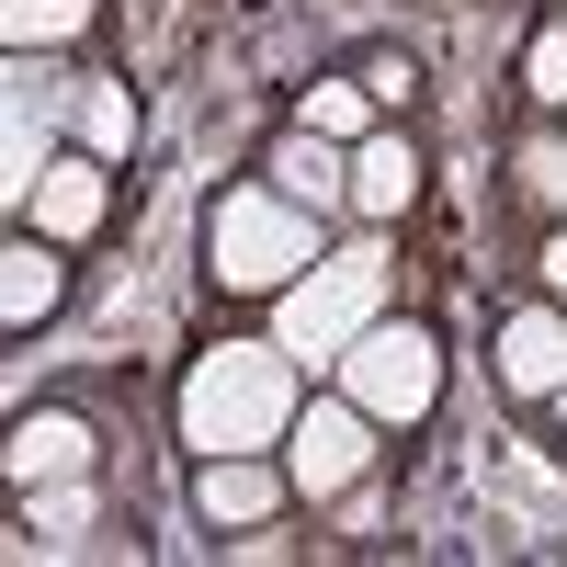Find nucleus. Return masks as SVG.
I'll return each mask as SVG.
<instances>
[{
	"label": "nucleus",
	"mask_w": 567,
	"mask_h": 567,
	"mask_svg": "<svg viewBox=\"0 0 567 567\" xmlns=\"http://www.w3.org/2000/svg\"><path fill=\"white\" fill-rule=\"evenodd\" d=\"M307 352L284 341H216L194 374H182V398H171V420H182V454H284V432H296V409H307Z\"/></svg>",
	"instance_id": "nucleus-1"
},
{
	"label": "nucleus",
	"mask_w": 567,
	"mask_h": 567,
	"mask_svg": "<svg viewBox=\"0 0 567 567\" xmlns=\"http://www.w3.org/2000/svg\"><path fill=\"white\" fill-rule=\"evenodd\" d=\"M318 261H329V216H318V205H296L272 171L227 182V194L205 205V284H216V296H239V307L296 296Z\"/></svg>",
	"instance_id": "nucleus-2"
},
{
	"label": "nucleus",
	"mask_w": 567,
	"mask_h": 567,
	"mask_svg": "<svg viewBox=\"0 0 567 567\" xmlns=\"http://www.w3.org/2000/svg\"><path fill=\"white\" fill-rule=\"evenodd\" d=\"M329 386L363 398L386 432H420L443 409V329L432 318H363L341 341V363H329Z\"/></svg>",
	"instance_id": "nucleus-3"
},
{
	"label": "nucleus",
	"mask_w": 567,
	"mask_h": 567,
	"mask_svg": "<svg viewBox=\"0 0 567 567\" xmlns=\"http://www.w3.org/2000/svg\"><path fill=\"white\" fill-rule=\"evenodd\" d=\"M374 454H386V420L363 398H341V386H318L296 409V432H284V477H296V499L318 511V499H352L374 477Z\"/></svg>",
	"instance_id": "nucleus-4"
},
{
	"label": "nucleus",
	"mask_w": 567,
	"mask_h": 567,
	"mask_svg": "<svg viewBox=\"0 0 567 567\" xmlns=\"http://www.w3.org/2000/svg\"><path fill=\"white\" fill-rule=\"evenodd\" d=\"M488 374H499V398L511 409H545L556 386H567V296H534L523 307H499V329H488Z\"/></svg>",
	"instance_id": "nucleus-5"
},
{
	"label": "nucleus",
	"mask_w": 567,
	"mask_h": 567,
	"mask_svg": "<svg viewBox=\"0 0 567 567\" xmlns=\"http://www.w3.org/2000/svg\"><path fill=\"white\" fill-rule=\"evenodd\" d=\"M12 216H34L45 239L91 250V239L114 227V159H103V148H80V136H69V148H58V159H45V171L23 182V205H12Z\"/></svg>",
	"instance_id": "nucleus-6"
},
{
	"label": "nucleus",
	"mask_w": 567,
	"mask_h": 567,
	"mask_svg": "<svg viewBox=\"0 0 567 567\" xmlns=\"http://www.w3.org/2000/svg\"><path fill=\"white\" fill-rule=\"evenodd\" d=\"M284 511H296L284 454H194V523L205 534H261Z\"/></svg>",
	"instance_id": "nucleus-7"
},
{
	"label": "nucleus",
	"mask_w": 567,
	"mask_h": 567,
	"mask_svg": "<svg viewBox=\"0 0 567 567\" xmlns=\"http://www.w3.org/2000/svg\"><path fill=\"white\" fill-rule=\"evenodd\" d=\"M432 182V148L409 136V114H386L374 136H352V227H398Z\"/></svg>",
	"instance_id": "nucleus-8"
},
{
	"label": "nucleus",
	"mask_w": 567,
	"mask_h": 567,
	"mask_svg": "<svg viewBox=\"0 0 567 567\" xmlns=\"http://www.w3.org/2000/svg\"><path fill=\"white\" fill-rule=\"evenodd\" d=\"M58 307H69V239H45L34 216H12V239H0V329L34 341Z\"/></svg>",
	"instance_id": "nucleus-9"
},
{
	"label": "nucleus",
	"mask_w": 567,
	"mask_h": 567,
	"mask_svg": "<svg viewBox=\"0 0 567 567\" xmlns=\"http://www.w3.org/2000/svg\"><path fill=\"white\" fill-rule=\"evenodd\" d=\"M261 171H272L296 205H318V216H352V148H341V136H318V125H296V114H284V125L261 136Z\"/></svg>",
	"instance_id": "nucleus-10"
},
{
	"label": "nucleus",
	"mask_w": 567,
	"mask_h": 567,
	"mask_svg": "<svg viewBox=\"0 0 567 567\" xmlns=\"http://www.w3.org/2000/svg\"><path fill=\"white\" fill-rule=\"evenodd\" d=\"M0 465H12V488H45V477H91L103 465V443H91L80 409H12V443H0Z\"/></svg>",
	"instance_id": "nucleus-11"
},
{
	"label": "nucleus",
	"mask_w": 567,
	"mask_h": 567,
	"mask_svg": "<svg viewBox=\"0 0 567 567\" xmlns=\"http://www.w3.org/2000/svg\"><path fill=\"white\" fill-rule=\"evenodd\" d=\"M69 136L80 148H103L114 171L136 159V136H148V114H136V91L125 80H69Z\"/></svg>",
	"instance_id": "nucleus-12"
},
{
	"label": "nucleus",
	"mask_w": 567,
	"mask_h": 567,
	"mask_svg": "<svg viewBox=\"0 0 567 567\" xmlns=\"http://www.w3.org/2000/svg\"><path fill=\"white\" fill-rule=\"evenodd\" d=\"M91 23H103V0H0V45H12V58H58Z\"/></svg>",
	"instance_id": "nucleus-13"
},
{
	"label": "nucleus",
	"mask_w": 567,
	"mask_h": 567,
	"mask_svg": "<svg viewBox=\"0 0 567 567\" xmlns=\"http://www.w3.org/2000/svg\"><path fill=\"white\" fill-rule=\"evenodd\" d=\"M296 125H318V136H341V148H352V136L386 125V103H374L352 69H329V80H307V91H296Z\"/></svg>",
	"instance_id": "nucleus-14"
},
{
	"label": "nucleus",
	"mask_w": 567,
	"mask_h": 567,
	"mask_svg": "<svg viewBox=\"0 0 567 567\" xmlns=\"http://www.w3.org/2000/svg\"><path fill=\"white\" fill-rule=\"evenodd\" d=\"M523 91H534V114H567V12L523 34Z\"/></svg>",
	"instance_id": "nucleus-15"
},
{
	"label": "nucleus",
	"mask_w": 567,
	"mask_h": 567,
	"mask_svg": "<svg viewBox=\"0 0 567 567\" xmlns=\"http://www.w3.org/2000/svg\"><path fill=\"white\" fill-rule=\"evenodd\" d=\"M23 523H34L45 545H69V534L91 523V477H45V488H23Z\"/></svg>",
	"instance_id": "nucleus-16"
},
{
	"label": "nucleus",
	"mask_w": 567,
	"mask_h": 567,
	"mask_svg": "<svg viewBox=\"0 0 567 567\" xmlns=\"http://www.w3.org/2000/svg\"><path fill=\"white\" fill-rule=\"evenodd\" d=\"M352 80H363L386 114H409V103H420V58H409V45H363V58H352Z\"/></svg>",
	"instance_id": "nucleus-17"
},
{
	"label": "nucleus",
	"mask_w": 567,
	"mask_h": 567,
	"mask_svg": "<svg viewBox=\"0 0 567 567\" xmlns=\"http://www.w3.org/2000/svg\"><path fill=\"white\" fill-rule=\"evenodd\" d=\"M523 182H534L545 205H567V125H556V136H534V148H523Z\"/></svg>",
	"instance_id": "nucleus-18"
},
{
	"label": "nucleus",
	"mask_w": 567,
	"mask_h": 567,
	"mask_svg": "<svg viewBox=\"0 0 567 567\" xmlns=\"http://www.w3.org/2000/svg\"><path fill=\"white\" fill-rule=\"evenodd\" d=\"M534 284H545V296H567V227H545V250H534Z\"/></svg>",
	"instance_id": "nucleus-19"
},
{
	"label": "nucleus",
	"mask_w": 567,
	"mask_h": 567,
	"mask_svg": "<svg viewBox=\"0 0 567 567\" xmlns=\"http://www.w3.org/2000/svg\"><path fill=\"white\" fill-rule=\"evenodd\" d=\"M545 409H556V420H567V386H556V398H545Z\"/></svg>",
	"instance_id": "nucleus-20"
},
{
	"label": "nucleus",
	"mask_w": 567,
	"mask_h": 567,
	"mask_svg": "<svg viewBox=\"0 0 567 567\" xmlns=\"http://www.w3.org/2000/svg\"><path fill=\"white\" fill-rule=\"evenodd\" d=\"M556 12H567V0H556Z\"/></svg>",
	"instance_id": "nucleus-21"
},
{
	"label": "nucleus",
	"mask_w": 567,
	"mask_h": 567,
	"mask_svg": "<svg viewBox=\"0 0 567 567\" xmlns=\"http://www.w3.org/2000/svg\"><path fill=\"white\" fill-rule=\"evenodd\" d=\"M556 125H567V114H556Z\"/></svg>",
	"instance_id": "nucleus-22"
}]
</instances>
